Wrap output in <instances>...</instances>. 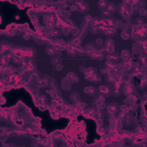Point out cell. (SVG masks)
I'll use <instances>...</instances> for the list:
<instances>
[{
	"instance_id": "2e32d148",
	"label": "cell",
	"mask_w": 147,
	"mask_h": 147,
	"mask_svg": "<svg viewBox=\"0 0 147 147\" xmlns=\"http://www.w3.org/2000/svg\"><path fill=\"white\" fill-rule=\"evenodd\" d=\"M107 5H108V3H106V1H100V3L98 4L99 8H101V9H106V6Z\"/></svg>"
},
{
	"instance_id": "44dd1931",
	"label": "cell",
	"mask_w": 147,
	"mask_h": 147,
	"mask_svg": "<svg viewBox=\"0 0 147 147\" xmlns=\"http://www.w3.org/2000/svg\"><path fill=\"white\" fill-rule=\"evenodd\" d=\"M32 147H39V145H36L35 144V145H32Z\"/></svg>"
},
{
	"instance_id": "9a60e30c",
	"label": "cell",
	"mask_w": 147,
	"mask_h": 147,
	"mask_svg": "<svg viewBox=\"0 0 147 147\" xmlns=\"http://www.w3.org/2000/svg\"><path fill=\"white\" fill-rule=\"evenodd\" d=\"M24 68L27 69V70H32V69L35 68V65H33L32 62H28V63H25L24 64Z\"/></svg>"
},
{
	"instance_id": "ffe728a7",
	"label": "cell",
	"mask_w": 147,
	"mask_h": 147,
	"mask_svg": "<svg viewBox=\"0 0 147 147\" xmlns=\"http://www.w3.org/2000/svg\"><path fill=\"white\" fill-rule=\"evenodd\" d=\"M56 69H57V70H61V69H62V65H61V64H59V65L56 67Z\"/></svg>"
},
{
	"instance_id": "5b68a950",
	"label": "cell",
	"mask_w": 147,
	"mask_h": 147,
	"mask_svg": "<svg viewBox=\"0 0 147 147\" xmlns=\"http://www.w3.org/2000/svg\"><path fill=\"white\" fill-rule=\"evenodd\" d=\"M90 56L92 57L93 60H98V61H100V60H102V57H104V55H102V53H101V52H98V51H94V52L90 53Z\"/></svg>"
},
{
	"instance_id": "7a4b0ae2",
	"label": "cell",
	"mask_w": 147,
	"mask_h": 147,
	"mask_svg": "<svg viewBox=\"0 0 147 147\" xmlns=\"http://www.w3.org/2000/svg\"><path fill=\"white\" fill-rule=\"evenodd\" d=\"M75 6H76L77 11H81V12H86L89 9V5L85 3H75Z\"/></svg>"
},
{
	"instance_id": "4fadbf2b",
	"label": "cell",
	"mask_w": 147,
	"mask_h": 147,
	"mask_svg": "<svg viewBox=\"0 0 147 147\" xmlns=\"http://www.w3.org/2000/svg\"><path fill=\"white\" fill-rule=\"evenodd\" d=\"M47 84H48V83H47V78H46V77H43V78L39 81L38 86H39V87H44V86H46Z\"/></svg>"
},
{
	"instance_id": "7c38bea8",
	"label": "cell",
	"mask_w": 147,
	"mask_h": 147,
	"mask_svg": "<svg viewBox=\"0 0 147 147\" xmlns=\"http://www.w3.org/2000/svg\"><path fill=\"white\" fill-rule=\"evenodd\" d=\"M121 56H122L125 61H129V57H130V53H129V51L124 49V51H122V53H121Z\"/></svg>"
},
{
	"instance_id": "30bf717a",
	"label": "cell",
	"mask_w": 147,
	"mask_h": 147,
	"mask_svg": "<svg viewBox=\"0 0 147 147\" xmlns=\"http://www.w3.org/2000/svg\"><path fill=\"white\" fill-rule=\"evenodd\" d=\"M84 92L86 93V94H89V95H93L94 94V87L93 86H86L84 89Z\"/></svg>"
},
{
	"instance_id": "3957f363",
	"label": "cell",
	"mask_w": 147,
	"mask_h": 147,
	"mask_svg": "<svg viewBox=\"0 0 147 147\" xmlns=\"http://www.w3.org/2000/svg\"><path fill=\"white\" fill-rule=\"evenodd\" d=\"M65 78L68 79L70 83H77L79 81L78 76H77L75 72H68V75H67V77H65Z\"/></svg>"
},
{
	"instance_id": "d6986e66",
	"label": "cell",
	"mask_w": 147,
	"mask_h": 147,
	"mask_svg": "<svg viewBox=\"0 0 147 147\" xmlns=\"http://www.w3.org/2000/svg\"><path fill=\"white\" fill-rule=\"evenodd\" d=\"M108 59H109V60H117V59H118V55L112 54V55H109V56H108Z\"/></svg>"
},
{
	"instance_id": "6da1fadb",
	"label": "cell",
	"mask_w": 147,
	"mask_h": 147,
	"mask_svg": "<svg viewBox=\"0 0 147 147\" xmlns=\"http://www.w3.org/2000/svg\"><path fill=\"white\" fill-rule=\"evenodd\" d=\"M95 105H97V107H98L99 110L104 109L105 107H106V102H105V98H104V97H99V98L97 99V101H95Z\"/></svg>"
},
{
	"instance_id": "8992f818",
	"label": "cell",
	"mask_w": 147,
	"mask_h": 147,
	"mask_svg": "<svg viewBox=\"0 0 147 147\" xmlns=\"http://www.w3.org/2000/svg\"><path fill=\"white\" fill-rule=\"evenodd\" d=\"M106 48L109 53L114 52V40L113 39H107L106 41Z\"/></svg>"
},
{
	"instance_id": "52a82bcc",
	"label": "cell",
	"mask_w": 147,
	"mask_h": 147,
	"mask_svg": "<svg viewBox=\"0 0 147 147\" xmlns=\"http://www.w3.org/2000/svg\"><path fill=\"white\" fill-rule=\"evenodd\" d=\"M117 110H118V105L117 104H110L108 106V113L110 115H114Z\"/></svg>"
},
{
	"instance_id": "5bb4252c",
	"label": "cell",
	"mask_w": 147,
	"mask_h": 147,
	"mask_svg": "<svg viewBox=\"0 0 147 147\" xmlns=\"http://www.w3.org/2000/svg\"><path fill=\"white\" fill-rule=\"evenodd\" d=\"M123 67H124V69H125V70H130V69L132 68V62H131V61H125Z\"/></svg>"
},
{
	"instance_id": "ac0fdd59",
	"label": "cell",
	"mask_w": 147,
	"mask_h": 147,
	"mask_svg": "<svg viewBox=\"0 0 147 147\" xmlns=\"http://www.w3.org/2000/svg\"><path fill=\"white\" fill-rule=\"evenodd\" d=\"M30 37H31V32L29 30L28 31H25V33H24V39H30Z\"/></svg>"
},
{
	"instance_id": "9c48e42d",
	"label": "cell",
	"mask_w": 147,
	"mask_h": 147,
	"mask_svg": "<svg viewBox=\"0 0 147 147\" xmlns=\"http://www.w3.org/2000/svg\"><path fill=\"white\" fill-rule=\"evenodd\" d=\"M45 52H46L49 56H53L54 53H55V49H54V47L53 46H47L46 48H45Z\"/></svg>"
},
{
	"instance_id": "277c9868",
	"label": "cell",
	"mask_w": 147,
	"mask_h": 147,
	"mask_svg": "<svg viewBox=\"0 0 147 147\" xmlns=\"http://www.w3.org/2000/svg\"><path fill=\"white\" fill-rule=\"evenodd\" d=\"M133 92H134V87H133V85L130 84V83H126L125 86H124V93H125L126 95H131Z\"/></svg>"
},
{
	"instance_id": "e0dca14e",
	"label": "cell",
	"mask_w": 147,
	"mask_h": 147,
	"mask_svg": "<svg viewBox=\"0 0 147 147\" xmlns=\"http://www.w3.org/2000/svg\"><path fill=\"white\" fill-rule=\"evenodd\" d=\"M122 38L123 39H128V38H130V33H129V31L128 30H124L122 32Z\"/></svg>"
},
{
	"instance_id": "8fae6325",
	"label": "cell",
	"mask_w": 147,
	"mask_h": 147,
	"mask_svg": "<svg viewBox=\"0 0 147 147\" xmlns=\"http://www.w3.org/2000/svg\"><path fill=\"white\" fill-rule=\"evenodd\" d=\"M99 90H100L101 93H104V94H108V93H109V89H108V86H107V85H100Z\"/></svg>"
},
{
	"instance_id": "ba28073f",
	"label": "cell",
	"mask_w": 147,
	"mask_h": 147,
	"mask_svg": "<svg viewBox=\"0 0 147 147\" xmlns=\"http://www.w3.org/2000/svg\"><path fill=\"white\" fill-rule=\"evenodd\" d=\"M70 84H71V83L69 82L67 78H63L62 79V87L64 89V90H70Z\"/></svg>"
}]
</instances>
